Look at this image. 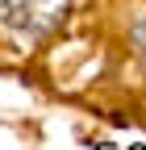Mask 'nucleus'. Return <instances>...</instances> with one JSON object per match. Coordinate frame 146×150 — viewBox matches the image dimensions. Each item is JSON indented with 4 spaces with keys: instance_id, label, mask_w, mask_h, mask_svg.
<instances>
[{
    "instance_id": "nucleus-2",
    "label": "nucleus",
    "mask_w": 146,
    "mask_h": 150,
    "mask_svg": "<svg viewBox=\"0 0 146 150\" xmlns=\"http://www.w3.org/2000/svg\"><path fill=\"white\" fill-rule=\"evenodd\" d=\"M134 42H138V54H142V63H146V17L134 25Z\"/></svg>"
},
{
    "instance_id": "nucleus-3",
    "label": "nucleus",
    "mask_w": 146,
    "mask_h": 150,
    "mask_svg": "<svg viewBox=\"0 0 146 150\" xmlns=\"http://www.w3.org/2000/svg\"><path fill=\"white\" fill-rule=\"evenodd\" d=\"M134 150H146V146H134Z\"/></svg>"
},
{
    "instance_id": "nucleus-1",
    "label": "nucleus",
    "mask_w": 146,
    "mask_h": 150,
    "mask_svg": "<svg viewBox=\"0 0 146 150\" xmlns=\"http://www.w3.org/2000/svg\"><path fill=\"white\" fill-rule=\"evenodd\" d=\"M71 0H0V21L21 33H50L63 25Z\"/></svg>"
}]
</instances>
